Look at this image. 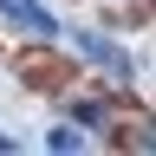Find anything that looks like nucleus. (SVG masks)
Listing matches in <instances>:
<instances>
[{
	"mask_svg": "<svg viewBox=\"0 0 156 156\" xmlns=\"http://www.w3.org/2000/svg\"><path fill=\"white\" fill-rule=\"evenodd\" d=\"M0 13H7V20H20V26H26V33H39V39L52 33V13L39 7V0H0Z\"/></svg>",
	"mask_w": 156,
	"mask_h": 156,
	"instance_id": "obj_1",
	"label": "nucleus"
},
{
	"mask_svg": "<svg viewBox=\"0 0 156 156\" xmlns=\"http://www.w3.org/2000/svg\"><path fill=\"white\" fill-rule=\"evenodd\" d=\"M78 52H91V58H104V65H117V72H124V58H117L104 39H78Z\"/></svg>",
	"mask_w": 156,
	"mask_h": 156,
	"instance_id": "obj_2",
	"label": "nucleus"
},
{
	"mask_svg": "<svg viewBox=\"0 0 156 156\" xmlns=\"http://www.w3.org/2000/svg\"><path fill=\"white\" fill-rule=\"evenodd\" d=\"M46 143H52L58 156H65V150H85V136H78V130H52V136H46Z\"/></svg>",
	"mask_w": 156,
	"mask_h": 156,
	"instance_id": "obj_3",
	"label": "nucleus"
},
{
	"mask_svg": "<svg viewBox=\"0 0 156 156\" xmlns=\"http://www.w3.org/2000/svg\"><path fill=\"white\" fill-rule=\"evenodd\" d=\"M0 150H13V136H0Z\"/></svg>",
	"mask_w": 156,
	"mask_h": 156,
	"instance_id": "obj_4",
	"label": "nucleus"
}]
</instances>
